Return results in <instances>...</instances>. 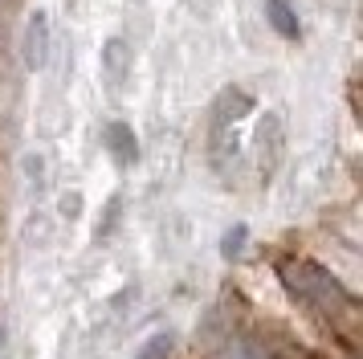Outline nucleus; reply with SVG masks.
Returning <instances> with one entry per match:
<instances>
[{"label": "nucleus", "mask_w": 363, "mask_h": 359, "mask_svg": "<svg viewBox=\"0 0 363 359\" xmlns=\"http://www.w3.org/2000/svg\"><path fill=\"white\" fill-rule=\"evenodd\" d=\"M274 274H278L281 290H286V298L294 306H302L314 323H323L327 331L343 335L347 343H355V331H359V298L347 290L323 261L290 253V258H278Z\"/></svg>", "instance_id": "1"}, {"label": "nucleus", "mask_w": 363, "mask_h": 359, "mask_svg": "<svg viewBox=\"0 0 363 359\" xmlns=\"http://www.w3.org/2000/svg\"><path fill=\"white\" fill-rule=\"evenodd\" d=\"M241 241H245V225H237L229 237H225V245H220V249H225V258H233V253L241 249Z\"/></svg>", "instance_id": "7"}, {"label": "nucleus", "mask_w": 363, "mask_h": 359, "mask_svg": "<svg viewBox=\"0 0 363 359\" xmlns=\"http://www.w3.org/2000/svg\"><path fill=\"white\" fill-rule=\"evenodd\" d=\"M102 143H106V151H111L123 167L139 160V143H135V131L127 127V123H111L106 135H102Z\"/></svg>", "instance_id": "3"}, {"label": "nucleus", "mask_w": 363, "mask_h": 359, "mask_svg": "<svg viewBox=\"0 0 363 359\" xmlns=\"http://www.w3.org/2000/svg\"><path fill=\"white\" fill-rule=\"evenodd\" d=\"M172 351H176V331H155L151 339L139 343L135 359H172Z\"/></svg>", "instance_id": "4"}, {"label": "nucleus", "mask_w": 363, "mask_h": 359, "mask_svg": "<svg viewBox=\"0 0 363 359\" xmlns=\"http://www.w3.org/2000/svg\"><path fill=\"white\" fill-rule=\"evenodd\" d=\"M257 151H262V176L269 180L274 176V167H278V160H281V123H278V114H265L262 118Z\"/></svg>", "instance_id": "2"}, {"label": "nucleus", "mask_w": 363, "mask_h": 359, "mask_svg": "<svg viewBox=\"0 0 363 359\" xmlns=\"http://www.w3.org/2000/svg\"><path fill=\"white\" fill-rule=\"evenodd\" d=\"M118 212H123V204H118V200H111V209H106V221H99V241H106V237H111V228H115Z\"/></svg>", "instance_id": "6"}, {"label": "nucleus", "mask_w": 363, "mask_h": 359, "mask_svg": "<svg viewBox=\"0 0 363 359\" xmlns=\"http://www.w3.org/2000/svg\"><path fill=\"white\" fill-rule=\"evenodd\" d=\"M269 13H274L278 29L286 33V37H298V21H294V13L286 9V0H269Z\"/></svg>", "instance_id": "5"}]
</instances>
